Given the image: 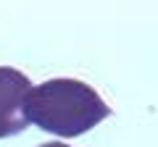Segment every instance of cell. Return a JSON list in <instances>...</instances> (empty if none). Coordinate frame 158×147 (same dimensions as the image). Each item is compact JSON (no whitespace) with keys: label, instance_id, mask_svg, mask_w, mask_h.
Returning a JSON list of instances; mask_svg holds the SVG:
<instances>
[{"label":"cell","instance_id":"cell-1","mask_svg":"<svg viewBox=\"0 0 158 147\" xmlns=\"http://www.w3.org/2000/svg\"><path fill=\"white\" fill-rule=\"evenodd\" d=\"M111 108L90 84L79 79H50L27 95V118L42 131L58 137H79L108 118Z\"/></svg>","mask_w":158,"mask_h":147},{"label":"cell","instance_id":"cell-2","mask_svg":"<svg viewBox=\"0 0 158 147\" xmlns=\"http://www.w3.org/2000/svg\"><path fill=\"white\" fill-rule=\"evenodd\" d=\"M32 89L27 74L0 66V139L16 137L27 129V95Z\"/></svg>","mask_w":158,"mask_h":147},{"label":"cell","instance_id":"cell-3","mask_svg":"<svg viewBox=\"0 0 158 147\" xmlns=\"http://www.w3.org/2000/svg\"><path fill=\"white\" fill-rule=\"evenodd\" d=\"M40 147H69V145H63V142H48V145H40Z\"/></svg>","mask_w":158,"mask_h":147}]
</instances>
